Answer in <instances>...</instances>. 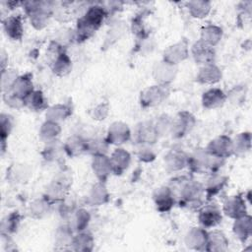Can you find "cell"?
I'll list each match as a JSON object with an SVG mask.
<instances>
[{"mask_svg": "<svg viewBox=\"0 0 252 252\" xmlns=\"http://www.w3.org/2000/svg\"><path fill=\"white\" fill-rule=\"evenodd\" d=\"M208 232L201 227H193L186 235V245L194 250H206Z\"/></svg>", "mask_w": 252, "mask_h": 252, "instance_id": "7c38bea8", "label": "cell"}, {"mask_svg": "<svg viewBox=\"0 0 252 252\" xmlns=\"http://www.w3.org/2000/svg\"><path fill=\"white\" fill-rule=\"evenodd\" d=\"M203 186L195 181L185 180L180 188V206H186L188 208L200 209L202 205Z\"/></svg>", "mask_w": 252, "mask_h": 252, "instance_id": "7a4b0ae2", "label": "cell"}, {"mask_svg": "<svg viewBox=\"0 0 252 252\" xmlns=\"http://www.w3.org/2000/svg\"><path fill=\"white\" fill-rule=\"evenodd\" d=\"M226 99V95L220 89H211L203 94L202 102L203 106L212 109L221 106Z\"/></svg>", "mask_w": 252, "mask_h": 252, "instance_id": "d6986e66", "label": "cell"}, {"mask_svg": "<svg viewBox=\"0 0 252 252\" xmlns=\"http://www.w3.org/2000/svg\"><path fill=\"white\" fill-rule=\"evenodd\" d=\"M225 183H226V179L223 176H220V175L212 176L208 180V183L206 185L207 195L209 197H211V196H215V195L219 194L224 187Z\"/></svg>", "mask_w": 252, "mask_h": 252, "instance_id": "d6a6232c", "label": "cell"}, {"mask_svg": "<svg viewBox=\"0 0 252 252\" xmlns=\"http://www.w3.org/2000/svg\"><path fill=\"white\" fill-rule=\"evenodd\" d=\"M94 244V239L91 234L83 232L75 237H73L71 245L74 247L75 250H80V251H90L93 248Z\"/></svg>", "mask_w": 252, "mask_h": 252, "instance_id": "1f68e13d", "label": "cell"}, {"mask_svg": "<svg viewBox=\"0 0 252 252\" xmlns=\"http://www.w3.org/2000/svg\"><path fill=\"white\" fill-rule=\"evenodd\" d=\"M70 110H71L70 107H68L67 105L56 104L47 110L46 118H47V120L54 121V122L58 123V121L66 119L71 114Z\"/></svg>", "mask_w": 252, "mask_h": 252, "instance_id": "f546056e", "label": "cell"}, {"mask_svg": "<svg viewBox=\"0 0 252 252\" xmlns=\"http://www.w3.org/2000/svg\"><path fill=\"white\" fill-rule=\"evenodd\" d=\"M165 166L170 171H177L182 169L188 163V157L183 151L172 150L164 158Z\"/></svg>", "mask_w": 252, "mask_h": 252, "instance_id": "ac0fdd59", "label": "cell"}, {"mask_svg": "<svg viewBox=\"0 0 252 252\" xmlns=\"http://www.w3.org/2000/svg\"><path fill=\"white\" fill-rule=\"evenodd\" d=\"M89 199H90V203L93 206H99L104 204L107 201L108 193L106 191L105 186L102 184V182L95 184L92 188V191L89 195Z\"/></svg>", "mask_w": 252, "mask_h": 252, "instance_id": "83f0119b", "label": "cell"}, {"mask_svg": "<svg viewBox=\"0 0 252 252\" xmlns=\"http://www.w3.org/2000/svg\"><path fill=\"white\" fill-rule=\"evenodd\" d=\"M131 135L127 124L122 122H114L108 129L106 142L114 145H121L129 140Z\"/></svg>", "mask_w": 252, "mask_h": 252, "instance_id": "30bf717a", "label": "cell"}, {"mask_svg": "<svg viewBox=\"0 0 252 252\" xmlns=\"http://www.w3.org/2000/svg\"><path fill=\"white\" fill-rule=\"evenodd\" d=\"M206 152L211 156L221 159L228 158L233 153L232 141L227 136H219L210 142Z\"/></svg>", "mask_w": 252, "mask_h": 252, "instance_id": "277c9868", "label": "cell"}, {"mask_svg": "<svg viewBox=\"0 0 252 252\" xmlns=\"http://www.w3.org/2000/svg\"><path fill=\"white\" fill-rule=\"evenodd\" d=\"M198 219L204 227H214L221 221L220 209L215 205H203L199 209Z\"/></svg>", "mask_w": 252, "mask_h": 252, "instance_id": "8992f818", "label": "cell"}, {"mask_svg": "<svg viewBox=\"0 0 252 252\" xmlns=\"http://www.w3.org/2000/svg\"><path fill=\"white\" fill-rule=\"evenodd\" d=\"M25 105L32 110H40L46 107V100L40 91H33L26 99Z\"/></svg>", "mask_w": 252, "mask_h": 252, "instance_id": "4dcf8cb0", "label": "cell"}, {"mask_svg": "<svg viewBox=\"0 0 252 252\" xmlns=\"http://www.w3.org/2000/svg\"><path fill=\"white\" fill-rule=\"evenodd\" d=\"M189 54L188 44L186 40H180L172 45H170L163 53V61L171 64L176 65L179 62L185 60Z\"/></svg>", "mask_w": 252, "mask_h": 252, "instance_id": "52a82bcc", "label": "cell"}, {"mask_svg": "<svg viewBox=\"0 0 252 252\" xmlns=\"http://www.w3.org/2000/svg\"><path fill=\"white\" fill-rule=\"evenodd\" d=\"M168 94L166 86L157 85L147 88L141 93L140 102L144 107H152L159 104Z\"/></svg>", "mask_w": 252, "mask_h": 252, "instance_id": "3957f363", "label": "cell"}, {"mask_svg": "<svg viewBox=\"0 0 252 252\" xmlns=\"http://www.w3.org/2000/svg\"><path fill=\"white\" fill-rule=\"evenodd\" d=\"M13 129V119L8 114H1V142L2 151L5 150V141Z\"/></svg>", "mask_w": 252, "mask_h": 252, "instance_id": "d590c367", "label": "cell"}, {"mask_svg": "<svg viewBox=\"0 0 252 252\" xmlns=\"http://www.w3.org/2000/svg\"><path fill=\"white\" fill-rule=\"evenodd\" d=\"M90 221V215L86 210H78L74 217V228L78 231L83 230L87 227Z\"/></svg>", "mask_w": 252, "mask_h": 252, "instance_id": "8d00e7d4", "label": "cell"}, {"mask_svg": "<svg viewBox=\"0 0 252 252\" xmlns=\"http://www.w3.org/2000/svg\"><path fill=\"white\" fill-rule=\"evenodd\" d=\"M194 124H195L194 116L187 111H183L178 113L175 119L171 121L170 130L174 137L180 138L186 135V133L193 128Z\"/></svg>", "mask_w": 252, "mask_h": 252, "instance_id": "5b68a950", "label": "cell"}, {"mask_svg": "<svg viewBox=\"0 0 252 252\" xmlns=\"http://www.w3.org/2000/svg\"><path fill=\"white\" fill-rule=\"evenodd\" d=\"M158 133L156 129V126L152 123H141L136 131V138L141 144L155 143L158 139Z\"/></svg>", "mask_w": 252, "mask_h": 252, "instance_id": "44dd1931", "label": "cell"}, {"mask_svg": "<svg viewBox=\"0 0 252 252\" xmlns=\"http://www.w3.org/2000/svg\"><path fill=\"white\" fill-rule=\"evenodd\" d=\"M251 218L250 216H243L235 220L233 224V232L241 241H245L251 234Z\"/></svg>", "mask_w": 252, "mask_h": 252, "instance_id": "603a6c76", "label": "cell"}, {"mask_svg": "<svg viewBox=\"0 0 252 252\" xmlns=\"http://www.w3.org/2000/svg\"><path fill=\"white\" fill-rule=\"evenodd\" d=\"M92 166L95 176L99 179L100 182L105 181L109 174L112 172L110 159L105 155L94 156Z\"/></svg>", "mask_w": 252, "mask_h": 252, "instance_id": "5bb4252c", "label": "cell"}, {"mask_svg": "<svg viewBox=\"0 0 252 252\" xmlns=\"http://www.w3.org/2000/svg\"><path fill=\"white\" fill-rule=\"evenodd\" d=\"M222 211L227 217L231 219L236 220L241 218L246 215L245 201L238 195L230 196L224 201Z\"/></svg>", "mask_w": 252, "mask_h": 252, "instance_id": "9c48e42d", "label": "cell"}, {"mask_svg": "<svg viewBox=\"0 0 252 252\" xmlns=\"http://www.w3.org/2000/svg\"><path fill=\"white\" fill-rule=\"evenodd\" d=\"M4 31L11 39L20 40L23 36L24 28L20 16H10L3 21Z\"/></svg>", "mask_w": 252, "mask_h": 252, "instance_id": "2e32d148", "label": "cell"}, {"mask_svg": "<svg viewBox=\"0 0 252 252\" xmlns=\"http://www.w3.org/2000/svg\"><path fill=\"white\" fill-rule=\"evenodd\" d=\"M188 10L192 17L202 19L209 14L211 3L208 1H190L188 3Z\"/></svg>", "mask_w": 252, "mask_h": 252, "instance_id": "f1b7e54d", "label": "cell"}, {"mask_svg": "<svg viewBox=\"0 0 252 252\" xmlns=\"http://www.w3.org/2000/svg\"><path fill=\"white\" fill-rule=\"evenodd\" d=\"M250 133H241L237 136L233 144V153L240 154L249 151L250 149Z\"/></svg>", "mask_w": 252, "mask_h": 252, "instance_id": "e575fe53", "label": "cell"}, {"mask_svg": "<svg viewBox=\"0 0 252 252\" xmlns=\"http://www.w3.org/2000/svg\"><path fill=\"white\" fill-rule=\"evenodd\" d=\"M220 70L214 64H208L202 66L196 79L201 84H215L218 83L220 80Z\"/></svg>", "mask_w": 252, "mask_h": 252, "instance_id": "ffe728a7", "label": "cell"}, {"mask_svg": "<svg viewBox=\"0 0 252 252\" xmlns=\"http://www.w3.org/2000/svg\"><path fill=\"white\" fill-rule=\"evenodd\" d=\"M112 172L115 174L123 173L130 164V154L124 149H116L109 158Z\"/></svg>", "mask_w": 252, "mask_h": 252, "instance_id": "4fadbf2b", "label": "cell"}, {"mask_svg": "<svg viewBox=\"0 0 252 252\" xmlns=\"http://www.w3.org/2000/svg\"><path fill=\"white\" fill-rule=\"evenodd\" d=\"M228 244V240L225 235L220 230H213L208 232L207 247L208 251H222L225 250Z\"/></svg>", "mask_w": 252, "mask_h": 252, "instance_id": "7402d4cb", "label": "cell"}, {"mask_svg": "<svg viewBox=\"0 0 252 252\" xmlns=\"http://www.w3.org/2000/svg\"><path fill=\"white\" fill-rule=\"evenodd\" d=\"M222 35V31L217 26H207L201 31V39L206 44L214 47L219 43Z\"/></svg>", "mask_w": 252, "mask_h": 252, "instance_id": "484cf974", "label": "cell"}, {"mask_svg": "<svg viewBox=\"0 0 252 252\" xmlns=\"http://www.w3.org/2000/svg\"><path fill=\"white\" fill-rule=\"evenodd\" d=\"M61 128L57 122L46 120L40 127L39 136L45 142H54L59 136Z\"/></svg>", "mask_w": 252, "mask_h": 252, "instance_id": "4316f807", "label": "cell"}, {"mask_svg": "<svg viewBox=\"0 0 252 252\" xmlns=\"http://www.w3.org/2000/svg\"><path fill=\"white\" fill-rule=\"evenodd\" d=\"M176 69L174 65L168 64L164 61L158 63L154 68V77L158 85L166 86L172 80H174Z\"/></svg>", "mask_w": 252, "mask_h": 252, "instance_id": "9a60e30c", "label": "cell"}, {"mask_svg": "<svg viewBox=\"0 0 252 252\" xmlns=\"http://www.w3.org/2000/svg\"><path fill=\"white\" fill-rule=\"evenodd\" d=\"M20 215L15 212L12 213L11 215L7 216L5 220L2 221V233H13L17 230L19 223H20Z\"/></svg>", "mask_w": 252, "mask_h": 252, "instance_id": "836d02e7", "label": "cell"}, {"mask_svg": "<svg viewBox=\"0 0 252 252\" xmlns=\"http://www.w3.org/2000/svg\"><path fill=\"white\" fill-rule=\"evenodd\" d=\"M50 206V203L43 197L40 200L34 201L31 206V212L32 215L36 218H41L44 214L48 212V208Z\"/></svg>", "mask_w": 252, "mask_h": 252, "instance_id": "74e56055", "label": "cell"}, {"mask_svg": "<svg viewBox=\"0 0 252 252\" xmlns=\"http://www.w3.org/2000/svg\"><path fill=\"white\" fill-rule=\"evenodd\" d=\"M51 67H52L53 72L56 75L65 76L71 71L72 62H71L70 58L68 57V55L65 52L59 51L56 54Z\"/></svg>", "mask_w": 252, "mask_h": 252, "instance_id": "d4e9b609", "label": "cell"}, {"mask_svg": "<svg viewBox=\"0 0 252 252\" xmlns=\"http://www.w3.org/2000/svg\"><path fill=\"white\" fill-rule=\"evenodd\" d=\"M8 92H12L14 94L25 100L33 92L32 78L29 75L19 76L14 82L11 90Z\"/></svg>", "mask_w": 252, "mask_h": 252, "instance_id": "e0dca14e", "label": "cell"}, {"mask_svg": "<svg viewBox=\"0 0 252 252\" xmlns=\"http://www.w3.org/2000/svg\"><path fill=\"white\" fill-rule=\"evenodd\" d=\"M64 149L70 157H77L88 151V142L79 136H73L66 141Z\"/></svg>", "mask_w": 252, "mask_h": 252, "instance_id": "cb8c5ba5", "label": "cell"}, {"mask_svg": "<svg viewBox=\"0 0 252 252\" xmlns=\"http://www.w3.org/2000/svg\"><path fill=\"white\" fill-rule=\"evenodd\" d=\"M138 157L141 160L144 161H151L155 158V154L153 153V151L150 148H143L140 150Z\"/></svg>", "mask_w": 252, "mask_h": 252, "instance_id": "f35d334b", "label": "cell"}, {"mask_svg": "<svg viewBox=\"0 0 252 252\" xmlns=\"http://www.w3.org/2000/svg\"><path fill=\"white\" fill-rule=\"evenodd\" d=\"M154 201L159 212H167L174 204V193L169 187H160L155 191Z\"/></svg>", "mask_w": 252, "mask_h": 252, "instance_id": "8fae6325", "label": "cell"}, {"mask_svg": "<svg viewBox=\"0 0 252 252\" xmlns=\"http://www.w3.org/2000/svg\"><path fill=\"white\" fill-rule=\"evenodd\" d=\"M107 108V105L105 104H100L97 107H95V109H94V119H104V116L101 114V110H104Z\"/></svg>", "mask_w": 252, "mask_h": 252, "instance_id": "ab89813d", "label": "cell"}, {"mask_svg": "<svg viewBox=\"0 0 252 252\" xmlns=\"http://www.w3.org/2000/svg\"><path fill=\"white\" fill-rule=\"evenodd\" d=\"M105 11L102 7L94 5L91 6L85 15L78 21L77 34L78 39L85 40L89 38L102 24L105 18Z\"/></svg>", "mask_w": 252, "mask_h": 252, "instance_id": "6da1fadb", "label": "cell"}, {"mask_svg": "<svg viewBox=\"0 0 252 252\" xmlns=\"http://www.w3.org/2000/svg\"><path fill=\"white\" fill-rule=\"evenodd\" d=\"M192 56L196 63L201 65L213 64L215 59V50L212 46L206 44L202 40L196 41L191 47Z\"/></svg>", "mask_w": 252, "mask_h": 252, "instance_id": "ba28073f", "label": "cell"}]
</instances>
